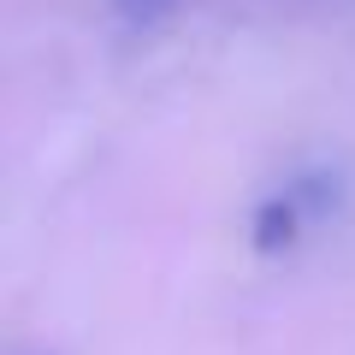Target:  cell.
I'll use <instances>...</instances> for the list:
<instances>
[{"instance_id": "6da1fadb", "label": "cell", "mask_w": 355, "mask_h": 355, "mask_svg": "<svg viewBox=\"0 0 355 355\" xmlns=\"http://www.w3.org/2000/svg\"><path fill=\"white\" fill-rule=\"evenodd\" d=\"M302 219H308V207H302V196H296V190L266 196V202L254 207V219H249L254 249H261V254H284L296 243V231H302Z\"/></svg>"}, {"instance_id": "7a4b0ae2", "label": "cell", "mask_w": 355, "mask_h": 355, "mask_svg": "<svg viewBox=\"0 0 355 355\" xmlns=\"http://www.w3.org/2000/svg\"><path fill=\"white\" fill-rule=\"evenodd\" d=\"M125 6H130V12H142V18H148V12H160L166 0H125Z\"/></svg>"}]
</instances>
